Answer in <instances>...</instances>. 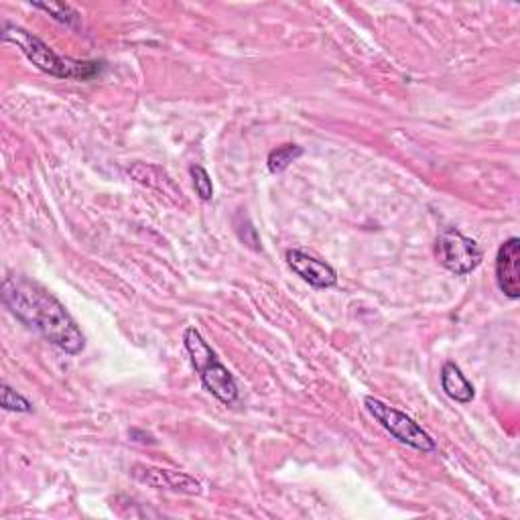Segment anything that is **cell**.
I'll use <instances>...</instances> for the list:
<instances>
[{"mask_svg": "<svg viewBox=\"0 0 520 520\" xmlns=\"http://www.w3.org/2000/svg\"><path fill=\"white\" fill-rule=\"evenodd\" d=\"M189 175L193 179V187H195V193H198V198L202 202H212L214 200V183H212L210 173L202 165H193L189 169Z\"/></svg>", "mask_w": 520, "mask_h": 520, "instance_id": "7c38bea8", "label": "cell"}, {"mask_svg": "<svg viewBox=\"0 0 520 520\" xmlns=\"http://www.w3.org/2000/svg\"><path fill=\"white\" fill-rule=\"evenodd\" d=\"M183 342H185V348L191 356L195 370L200 372L202 384L208 393H212L224 405L236 403L238 384H236L234 376L230 374V370L218 360L216 352L202 338V334L195 328H187Z\"/></svg>", "mask_w": 520, "mask_h": 520, "instance_id": "3957f363", "label": "cell"}, {"mask_svg": "<svg viewBox=\"0 0 520 520\" xmlns=\"http://www.w3.org/2000/svg\"><path fill=\"white\" fill-rule=\"evenodd\" d=\"M441 388L443 393L453 399L455 403H472L474 399V386L464 376L462 368L455 362H447L441 368Z\"/></svg>", "mask_w": 520, "mask_h": 520, "instance_id": "9c48e42d", "label": "cell"}, {"mask_svg": "<svg viewBox=\"0 0 520 520\" xmlns=\"http://www.w3.org/2000/svg\"><path fill=\"white\" fill-rule=\"evenodd\" d=\"M0 405L5 411H15V413H33V405L19 395L17 390H13L9 384H3V393H0Z\"/></svg>", "mask_w": 520, "mask_h": 520, "instance_id": "5bb4252c", "label": "cell"}, {"mask_svg": "<svg viewBox=\"0 0 520 520\" xmlns=\"http://www.w3.org/2000/svg\"><path fill=\"white\" fill-rule=\"evenodd\" d=\"M496 281L508 299L520 297V240L508 238L496 256Z\"/></svg>", "mask_w": 520, "mask_h": 520, "instance_id": "ba28073f", "label": "cell"}, {"mask_svg": "<svg viewBox=\"0 0 520 520\" xmlns=\"http://www.w3.org/2000/svg\"><path fill=\"white\" fill-rule=\"evenodd\" d=\"M3 301L17 319L65 354L74 356L86 348V338L74 317L43 285L11 275L3 283Z\"/></svg>", "mask_w": 520, "mask_h": 520, "instance_id": "6da1fadb", "label": "cell"}, {"mask_svg": "<svg viewBox=\"0 0 520 520\" xmlns=\"http://www.w3.org/2000/svg\"><path fill=\"white\" fill-rule=\"evenodd\" d=\"M3 39L7 43L17 45L23 55L39 68L41 72L59 78V80H92L96 78L104 63L102 61H80V59H72V57H61L57 55L51 47H47L39 37H35L33 33H29L23 27L5 23L3 25Z\"/></svg>", "mask_w": 520, "mask_h": 520, "instance_id": "7a4b0ae2", "label": "cell"}, {"mask_svg": "<svg viewBox=\"0 0 520 520\" xmlns=\"http://www.w3.org/2000/svg\"><path fill=\"white\" fill-rule=\"evenodd\" d=\"M33 7L49 13L57 23H63L68 27H72L80 19V15L70 5H63V3H33Z\"/></svg>", "mask_w": 520, "mask_h": 520, "instance_id": "4fadbf2b", "label": "cell"}, {"mask_svg": "<svg viewBox=\"0 0 520 520\" xmlns=\"http://www.w3.org/2000/svg\"><path fill=\"white\" fill-rule=\"evenodd\" d=\"M128 175L133 177L137 183L141 185H147L151 189H157L161 191L163 195H171L173 200H181V189L175 185V181L163 173L159 167H153V165H145V163H135L133 167L128 169Z\"/></svg>", "mask_w": 520, "mask_h": 520, "instance_id": "30bf717a", "label": "cell"}, {"mask_svg": "<svg viewBox=\"0 0 520 520\" xmlns=\"http://www.w3.org/2000/svg\"><path fill=\"white\" fill-rule=\"evenodd\" d=\"M287 263L297 277H301L315 289H328L338 283V275L328 263H323V260L315 256H309L303 250H287Z\"/></svg>", "mask_w": 520, "mask_h": 520, "instance_id": "52a82bcc", "label": "cell"}, {"mask_svg": "<svg viewBox=\"0 0 520 520\" xmlns=\"http://www.w3.org/2000/svg\"><path fill=\"white\" fill-rule=\"evenodd\" d=\"M130 476H133L137 482H141L149 488H157V490H169V492L189 494V496H200L202 494V484L195 478L183 474V472H173V470H165V468L137 464V466L130 468Z\"/></svg>", "mask_w": 520, "mask_h": 520, "instance_id": "8992f818", "label": "cell"}, {"mask_svg": "<svg viewBox=\"0 0 520 520\" xmlns=\"http://www.w3.org/2000/svg\"><path fill=\"white\" fill-rule=\"evenodd\" d=\"M435 254L439 258V263L449 273L460 275V277L474 273L484 258V252L478 246V242L464 236L460 230H455V228L445 230L437 238Z\"/></svg>", "mask_w": 520, "mask_h": 520, "instance_id": "5b68a950", "label": "cell"}, {"mask_svg": "<svg viewBox=\"0 0 520 520\" xmlns=\"http://www.w3.org/2000/svg\"><path fill=\"white\" fill-rule=\"evenodd\" d=\"M364 405H366L368 413L401 443H405L417 451H423V453L435 451L437 445H435L433 437L419 423H415L409 415L401 413L399 409L390 407L374 397H366Z\"/></svg>", "mask_w": 520, "mask_h": 520, "instance_id": "277c9868", "label": "cell"}, {"mask_svg": "<svg viewBox=\"0 0 520 520\" xmlns=\"http://www.w3.org/2000/svg\"><path fill=\"white\" fill-rule=\"evenodd\" d=\"M299 157H303V149L299 145H283L269 153V171L271 173H283L291 163H295Z\"/></svg>", "mask_w": 520, "mask_h": 520, "instance_id": "8fae6325", "label": "cell"}]
</instances>
